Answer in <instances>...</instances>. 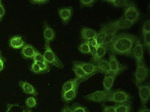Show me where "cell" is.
<instances>
[{
  "mask_svg": "<svg viewBox=\"0 0 150 112\" xmlns=\"http://www.w3.org/2000/svg\"><path fill=\"white\" fill-rule=\"evenodd\" d=\"M137 40L132 35L121 33L115 36L108 46V48L113 53L131 56L133 55V45Z\"/></svg>",
  "mask_w": 150,
  "mask_h": 112,
  "instance_id": "1",
  "label": "cell"
},
{
  "mask_svg": "<svg viewBox=\"0 0 150 112\" xmlns=\"http://www.w3.org/2000/svg\"><path fill=\"white\" fill-rule=\"evenodd\" d=\"M45 48L46 50L43 55L45 61L58 68H62L63 65L62 63L51 48L49 42L46 41Z\"/></svg>",
  "mask_w": 150,
  "mask_h": 112,
  "instance_id": "2",
  "label": "cell"
},
{
  "mask_svg": "<svg viewBox=\"0 0 150 112\" xmlns=\"http://www.w3.org/2000/svg\"><path fill=\"white\" fill-rule=\"evenodd\" d=\"M134 23L130 22L125 18H122L117 21L111 22L103 25L108 30L110 29H125L130 27Z\"/></svg>",
  "mask_w": 150,
  "mask_h": 112,
  "instance_id": "3",
  "label": "cell"
},
{
  "mask_svg": "<svg viewBox=\"0 0 150 112\" xmlns=\"http://www.w3.org/2000/svg\"><path fill=\"white\" fill-rule=\"evenodd\" d=\"M148 73V69L144 63L137 65L135 78L136 84L137 86L140 85L145 80Z\"/></svg>",
  "mask_w": 150,
  "mask_h": 112,
  "instance_id": "4",
  "label": "cell"
},
{
  "mask_svg": "<svg viewBox=\"0 0 150 112\" xmlns=\"http://www.w3.org/2000/svg\"><path fill=\"white\" fill-rule=\"evenodd\" d=\"M111 92L105 90L97 91L85 97V99L90 101L100 102L105 101L111 93Z\"/></svg>",
  "mask_w": 150,
  "mask_h": 112,
  "instance_id": "5",
  "label": "cell"
},
{
  "mask_svg": "<svg viewBox=\"0 0 150 112\" xmlns=\"http://www.w3.org/2000/svg\"><path fill=\"white\" fill-rule=\"evenodd\" d=\"M130 98V96L125 92L117 91L111 93L105 101H111L120 103L127 102Z\"/></svg>",
  "mask_w": 150,
  "mask_h": 112,
  "instance_id": "6",
  "label": "cell"
},
{
  "mask_svg": "<svg viewBox=\"0 0 150 112\" xmlns=\"http://www.w3.org/2000/svg\"><path fill=\"white\" fill-rule=\"evenodd\" d=\"M139 13L134 4L127 7L125 13L124 18L127 21L134 23L139 17Z\"/></svg>",
  "mask_w": 150,
  "mask_h": 112,
  "instance_id": "7",
  "label": "cell"
},
{
  "mask_svg": "<svg viewBox=\"0 0 150 112\" xmlns=\"http://www.w3.org/2000/svg\"><path fill=\"white\" fill-rule=\"evenodd\" d=\"M135 43L132 53L136 60L137 65L143 63V48L140 40L137 39Z\"/></svg>",
  "mask_w": 150,
  "mask_h": 112,
  "instance_id": "8",
  "label": "cell"
},
{
  "mask_svg": "<svg viewBox=\"0 0 150 112\" xmlns=\"http://www.w3.org/2000/svg\"><path fill=\"white\" fill-rule=\"evenodd\" d=\"M73 11V9L71 7L62 8L59 10V15L64 24H67L71 19Z\"/></svg>",
  "mask_w": 150,
  "mask_h": 112,
  "instance_id": "9",
  "label": "cell"
},
{
  "mask_svg": "<svg viewBox=\"0 0 150 112\" xmlns=\"http://www.w3.org/2000/svg\"><path fill=\"white\" fill-rule=\"evenodd\" d=\"M75 63L80 66L84 71L90 76L99 71L97 66L91 63L81 62H76Z\"/></svg>",
  "mask_w": 150,
  "mask_h": 112,
  "instance_id": "10",
  "label": "cell"
},
{
  "mask_svg": "<svg viewBox=\"0 0 150 112\" xmlns=\"http://www.w3.org/2000/svg\"><path fill=\"white\" fill-rule=\"evenodd\" d=\"M139 93L142 103L145 105L150 97V87L148 85H144L139 88Z\"/></svg>",
  "mask_w": 150,
  "mask_h": 112,
  "instance_id": "11",
  "label": "cell"
},
{
  "mask_svg": "<svg viewBox=\"0 0 150 112\" xmlns=\"http://www.w3.org/2000/svg\"><path fill=\"white\" fill-rule=\"evenodd\" d=\"M109 62L112 73L116 75L123 69L113 54L110 55Z\"/></svg>",
  "mask_w": 150,
  "mask_h": 112,
  "instance_id": "12",
  "label": "cell"
},
{
  "mask_svg": "<svg viewBox=\"0 0 150 112\" xmlns=\"http://www.w3.org/2000/svg\"><path fill=\"white\" fill-rule=\"evenodd\" d=\"M116 75L115 74L112 73L105 77L103 82L105 90L108 92H111Z\"/></svg>",
  "mask_w": 150,
  "mask_h": 112,
  "instance_id": "13",
  "label": "cell"
},
{
  "mask_svg": "<svg viewBox=\"0 0 150 112\" xmlns=\"http://www.w3.org/2000/svg\"><path fill=\"white\" fill-rule=\"evenodd\" d=\"M81 34L82 38L86 41L93 38H96L97 34L96 32L94 29L86 27L83 28Z\"/></svg>",
  "mask_w": 150,
  "mask_h": 112,
  "instance_id": "14",
  "label": "cell"
},
{
  "mask_svg": "<svg viewBox=\"0 0 150 112\" xmlns=\"http://www.w3.org/2000/svg\"><path fill=\"white\" fill-rule=\"evenodd\" d=\"M73 69L76 77L80 81H83L91 76L87 74L82 68L75 63H74Z\"/></svg>",
  "mask_w": 150,
  "mask_h": 112,
  "instance_id": "15",
  "label": "cell"
},
{
  "mask_svg": "<svg viewBox=\"0 0 150 112\" xmlns=\"http://www.w3.org/2000/svg\"><path fill=\"white\" fill-rule=\"evenodd\" d=\"M37 51L33 47L28 44L24 45L22 49L23 55L27 58H33Z\"/></svg>",
  "mask_w": 150,
  "mask_h": 112,
  "instance_id": "16",
  "label": "cell"
},
{
  "mask_svg": "<svg viewBox=\"0 0 150 112\" xmlns=\"http://www.w3.org/2000/svg\"><path fill=\"white\" fill-rule=\"evenodd\" d=\"M78 84H76L72 89L62 94V97L64 101L69 102L75 98L76 96Z\"/></svg>",
  "mask_w": 150,
  "mask_h": 112,
  "instance_id": "17",
  "label": "cell"
},
{
  "mask_svg": "<svg viewBox=\"0 0 150 112\" xmlns=\"http://www.w3.org/2000/svg\"><path fill=\"white\" fill-rule=\"evenodd\" d=\"M43 35L46 41L49 42L53 41L55 37V33L53 29L46 22L45 23Z\"/></svg>",
  "mask_w": 150,
  "mask_h": 112,
  "instance_id": "18",
  "label": "cell"
},
{
  "mask_svg": "<svg viewBox=\"0 0 150 112\" xmlns=\"http://www.w3.org/2000/svg\"><path fill=\"white\" fill-rule=\"evenodd\" d=\"M19 85L25 93L35 96L37 95V92L34 87L29 83L26 81H21Z\"/></svg>",
  "mask_w": 150,
  "mask_h": 112,
  "instance_id": "19",
  "label": "cell"
},
{
  "mask_svg": "<svg viewBox=\"0 0 150 112\" xmlns=\"http://www.w3.org/2000/svg\"><path fill=\"white\" fill-rule=\"evenodd\" d=\"M97 66L99 71L108 75L112 74L109 62L106 60H101L98 62Z\"/></svg>",
  "mask_w": 150,
  "mask_h": 112,
  "instance_id": "20",
  "label": "cell"
},
{
  "mask_svg": "<svg viewBox=\"0 0 150 112\" xmlns=\"http://www.w3.org/2000/svg\"><path fill=\"white\" fill-rule=\"evenodd\" d=\"M80 82L76 77L65 83L62 88V94L72 89L77 84Z\"/></svg>",
  "mask_w": 150,
  "mask_h": 112,
  "instance_id": "21",
  "label": "cell"
},
{
  "mask_svg": "<svg viewBox=\"0 0 150 112\" xmlns=\"http://www.w3.org/2000/svg\"><path fill=\"white\" fill-rule=\"evenodd\" d=\"M118 30L117 29H110L108 30L107 33L102 46L105 47L109 45L112 41L116 35V34Z\"/></svg>",
  "mask_w": 150,
  "mask_h": 112,
  "instance_id": "22",
  "label": "cell"
},
{
  "mask_svg": "<svg viewBox=\"0 0 150 112\" xmlns=\"http://www.w3.org/2000/svg\"><path fill=\"white\" fill-rule=\"evenodd\" d=\"M24 42L22 38L19 36H15L12 37L10 40V44L13 48L19 49L23 46Z\"/></svg>",
  "mask_w": 150,
  "mask_h": 112,
  "instance_id": "23",
  "label": "cell"
},
{
  "mask_svg": "<svg viewBox=\"0 0 150 112\" xmlns=\"http://www.w3.org/2000/svg\"><path fill=\"white\" fill-rule=\"evenodd\" d=\"M106 52V48L102 46H99L97 48V52L96 55L93 57L94 62H98L104 56Z\"/></svg>",
  "mask_w": 150,
  "mask_h": 112,
  "instance_id": "24",
  "label": "cell"
},
{
  "mask_svg": "<svg viewBox=\"0 0 150 112\" xmlns=\"http://www.w3.org/2000/svg\"><path fill=\"white\" fill-rule=\"evenodd\" d=\"M108 32L106 28L103 26L96 38L98 46H102Z\"/></svg>",
  "mask_w": 150,
  "mask_h": 112,
  "instance_id": "25",
  "label": "cell"
},
{
  "mask_svg": "<svg viewBox=\"0 0 150 112\" xmlns=\"http://www.w3.org/2000/svg\"><path fill=\"white\" fill-rule=\"evenodd\" d=\"M115 112H130V104L127 102L120 103L115 107Z\"/></svg>",
  "mask_w": 150,
  "mask_h": 112,
  "instance_id": "26",
  "label": "cell"
},
{
  "mask_svg": "<svg viewBox=\"0 0 150 112\" xmlns=\"http://www.w3.org/2000/svg\"><path fill=\"white\" fill-rule=\"evenodd\" d=\"M105 1L110 3L116 7L126 6L127 7L134 4L131 1L128 0H109Z\"/></svg>",
  "mask_w": 150,
  "mask_h": 112,
  "instance_id": "27",
  "label": "cell"
},
{
  "mask_svg": "<svg viewBox=\"0 0 150 112\" xmlns=\"http://www.w3.org/2000/svg\"><path fill=\"white\" fill-rule=\"evenodd\" d=\"M79 49L80 51L83 53H91L89 45L86 41L79 46Z\"/></svg>",
  "mask_w": 150,
  "mask_h": 112,
  "instance_id": "28",
  "label": "cell"
},
{
  "mask_svg": "<svg viewBox=\"0 0 150 112\" xmlns=\"http://www.w3.org/2000/svg\"><path fill=\"white\" fill-rule=\"evenodd\" d=\"M25 103L27 106L30 108L34 107L36 105V99L33 97H30L28 98Z\"/></svg>",
  "mask_w": 150,
  "mask_h": 112,
  "instance_id": "29",
  "label": "cell"
},
{
  "mask_svg": "<svg viewBox=\"0 0 150 112\" xmlns=\"http://www.w3.org/2000/svg\"><path fill=\"white\" fill-rule=\"evenodd\" d=\"M39 66L43 72H46L48 70V66L46 62H34Z\"/></svg>",
  "mask_w": 150,
  "mask_h": 112,
  "instance_id": "30",
  "label": "cell"
},
{
  "mask_svg": "<svg viewBox=\"0 0 150 112\" xmlns=\"http://www.w3.org/2000/svg\"><path fill=\"white\" fill-rule=\"evenodd\" d=\"M34 62H46L45 60L43 55L38 51H37L33 57Z\"/></svg>",
  "mask_w": 150,
  "mask_h": 112,
  "instance_id": "31",
  "label": "cell"
},
{
  "mask_svg": "<svg viewBox=\"0 0 150 112\" xmlns=\"http://www.w3.org/2000/svg\"><path fill=\"white\" fill-rule=\"evenodd\" d=\"M150 20H147L145 21L144 24L142 28L143 33H150Z\"/></svg>",
  "mask_w": 150,
  "mask_h": 112,
  "instance_id": "32",
  "label": "cell"
},
{
  "mask_svg": "<svg viewBox=\"0 0 150 112\" xmlns=\"http://www.w3.org/2000/svg\"><path fill=\"white\" fill-rule=\"evenodd\" d=\"M31 69L34 73L36 74L43 72L38 65L34 62L32 65Z\"/></svg>",
  "mask_w": 150,
  "mask_h": 112,
  "instance_id": "33",
  "label": "cell"
},
{
  "mask_svg": "<svg viewBox=\"0 0 150 112\" xmlns=\"http://www.w3.org/2000/svg\"><path fill=\"white\" fill-rule=\"evenodd\" d=\"M150 33H143L145 44L146 46L149 48L150 44Z\"/></svg>",
  "mask_w": 150,
  "mask_h": 112,
  "instance_id": "34",
  "label": "cell"
},
{
  "mask_svg": "<svg viewBox=\"0 0 150 112\" xmlns=\"http://www.w3.org/2000/svg\"><path fill=\"white\" fill-rule=\"evenodd\" d=\"M80 2L81 4L83 6H91L94 3H95L96 1V0H80Z\"/></svg>",
  "mask_w": 150,
  "mask_h": 112,
  "instance_id": "35",
  "label": "cell"
},
{
  "mask_svg": "<svg viewBox=\"0 0 150 112\" xmlns=\"http://www.w3.org/2000/svg\"><path fill=\"white\" fill-rule=\"evenodd\" d=\"M88 43L89 45L97 48L99 46L95 38H92L86 41Z\"/></svg>",
  "mask_w": 150,
  "mask_h": 112,
  "instance_id": "36",
  "label": "cell"
},
{
  "mask_svg": "<svg viewBox=\"0 0 150 112\" xmlns=\"http://www.w3.org/2000/svg\"><path fill=\"white\" fill-rule=\"evenodd\" d=\"M103 112H115V107L105 106L103 108Z\"/></svg>",
  "mask_w": 150,
  "mask_h": 112,
  "instance_id": "37",
  "label": "cell"
},
{
  "mask_svg": "<svg viewBox=\"0 0 150 112\" xmlns=\"http://www.w3.org/2000/svg\"><path fill=\"white\" fill-rule=\"evenodd\" d=\"M73 112H86L85 108L81 106L76 107L73 111Z\"/></svg>",
  "mask_w": 150,
  "mask_h": 112,
  "instance_id": "38",
  "label": "cell"
},
{
  "mask_svg": "<svg viewBox=\"0 0 150 112\" xmlns=\"http://www.w3.org/2000/svg\"><path fill=\"white\" fill-rule=\"evenodd\" d=\"M5 13V9L1 1L0 2V20L4 16Z\"/></svg>",
  "mask_w": 150,
  "mask_h": 112,
  "instance_id": "39",
  "label": "cell"
},
{
  "mask_svg": "<svg viewBox=\"0 0 150 112\" xmlns=\"http://www.w3.org/2000/svg\"><path fill=\"white\" fill-rule=\"evenodd\" d=\"M48 0H32L31 1V3L34 4H42L46 3L48 2Z\"/></svg>",
  "mask_w": 150,
  "mask_h": 112,
  "instance_id": "40",
  "label": "cell"
},
{
  "mask_svg": "<svg viewBox=\"0 0 150 112\" xmlns=\"http://www.w3.org/2000/svg\"><path fill=\"white\" fill-rule=\"evenodd\" d=\"M91 53L93 55V57L94 56L97 52V48L95 47L91 46L89 45Z\"/></svg>",
  "mask_w": 150,
  "mask_h": 112,
  "instance_id": "41",
  "label": "cell"
},
{
  "mask_svg": "<svg viewBox=\"0 0 150 112\" xmlns=\"http://www.w3.org/2000/svg\"><path fill=\"white\" fill-rule=\"evenodd\" d=\"M62 112H73L71 109L68 106L64 108L62 110Z\"/></svg>",
  "mask_w": 150,
  "mask_h": 112,
  "instance_id": "42",
  "label": "cell"
},
{
  "mask_svg": "<svg viewBox=\"0 0 150 112\" xmlns=\"http://www.w3.org/2000/svg\"><path fill=\"white\" fill-rule=\"evenodd\" d=\"M4 63L1 58H0V71H1L3 69Z\"/></svg>",
  "mask_w": 150,
  "mask_h": 112,
  "instance_id": "43",
  "label": "cell"
},
{
  "mask_svg": "<svg viewBox=\"0 0 150 112\" xmlns=\"http://www.w3.org/2000/svg\"><path fill=\"white\" fill-rule=\"evenodd\" d=\"M139 112H150V110L147 108H143L141 109Z\"/></svg>",
  "mask_w": 150,
  "mask_h": 112,
  "instance_id": "44",
  "label": "cell"
},
{
  "mask_svg": "<svg viewBox=\"0 0 150 112\" xmlns=\"http://www.w3.org/2000/svg\"><path fill=\"white\" fill-rule=\"evenodd\" d=\"M0 58H1V52L0 51Z\"/></svg>",
  "mask_w": 150,
  "mask_h": 112,
  "instance_id": "45",
  "label": "cell"
},
{
  "mask_svg": "<svg viewBox=\"0 0 150 112\" xmlns=\"http://www.w3.org/2000/svg\"><path fill=\"white\" fill-rule=\"evenodd\" d=\"M27 111V112H32L30 111L29 110H28Z\"/></svg>",
  "mask_w": 150,
  "mask_h": 112,
  "instance_id": "46",
  "label": "cell"
},
{
  "mask_svg": "<svg viewBox=\"0 0 150 112\" xmlns=\"http://www.w3.org/2000/svg\"><path fill=\"white\" fill-rule=\"evenodd\" d=\"M1 1H0V2Z\"/></svg>",
  "mask_w": 150,
  "mask_h": 112,
  "instance_id": "47",
  "label": "cell"
}]
</instances>
